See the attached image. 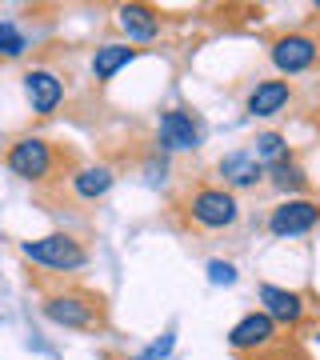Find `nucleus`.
<instances>
[{"mask_svg":"<svg viewBox=\"0 0 320 360\" xmlns=\"http://www.w3.org/2000/svg\"><path fill=\"white\" fill-rule=\"evenodd\" d=\"M316 40L312 37H300V32H293V37H281L276 44H272V65L281 68V72H305V68H312V60H316Z\"/></svg>","mask_w":320,"mask_h":360,"instance_id":"39448f33","label":"nucleus"},{"mask_svg":"<svg viewBox=\"0 0 320 360\" xmlns=\"http://www.w3.org/2000/svg\"><path fill=\"white\" fill-rule=\"evenodd\" d=\"M288 84L284 80H260L252 92H248V112L252 116H276L288 104Z\"/></svg>","mask_w":320,"mask_h":360,"instance_id":"f8f14e48","label":"nucleus"},{"mask_svg":"<svg viewBox=\"0 0 320 360\" xmlns=\"http://www.w3.org/2000/svg\"><path fill=\"white\" fill-rule=\"evenodd\" d=\"M44 316L64 324V328H89L96 321V312L84 296H52V300H44Z\"/></svg>","mask_w":320,"mask_h":360,"instance_id":"1a4fd4ad","label":"nucleus"},{"mask_svg":"<svg viewBox=\"0 0 320 360\" xmlns=\"http://www.w3.org/2000/svg\"><path fill=\"white\" fill-rule=\"evenodd\" d=\"M72 188H77V196H84V200H96V196H104L113 188V168H104V165L80 168L77 176H72Z\"/></svg>","mask_w":320,"mask_h":360,"instance_id":"2eb2a0df","label":"nucleus"},{"mask_svg":"<svg viewBox=\"0 0 320 360\" xmlns=\"http://www.w3.org/2000/svg\"><path fill=\"white\" fill-rule=\"evenodd\" d=\"M316 340H320V333H316Z\"/></svg>","mask_w":320,"mask_h":360,"instance_id":"412c9836","label":"nucleus"},{"mask_svg":"<svg viewBox=\"0 0 320 360\" xmlns=\"http://www.w3.org/2000/svg\"><path fill=\"white\" fill-rule=\"evenodd\" d=\"M316 13H320V0H316Z\"/></svg>","mask_w":320,"mask_h":360,"instance_id":"aec40b11","label":"nucleus"},{"mask_svg":"<svg viewBox=\"0 0 320 360\" xmlns=\"http://www.w3.org/2000/svg\"><path fill=\"white\" fill-rule=\"evenodd\" d=\"M25 92H28L32 112L49 116V112H56V104H60L64 84L56 80V72H49V68H32V72L25 77Z\"/></svg>","mask_w":320,"mask_h":360,"instance_id":"423d86ee","label":"nucleus"},{"mask_svg":"<svg viewBox=\"0 0 320 360\" xmlns=\"http://www.w3.org/2000/svg\"><path fill=\"white\" fill-rule=\"evenodd\" d=\"M260 304H264V316L272 324H296L305 316V300L300 292H288V288H276V284H260Z\"/></svg>","mask_w":320,"mask_h":360,"instance_id":"6e6552de","label":"nucleus"},{"mask_svg":"<svg viewBox=\"0 0 320 360\" xmlns=\"http://www.w3.org/2000/svg\"><path fill=\"white\" fill-rule=\"evenodd\" d=\"M272 336H276V324L264 316V312H248L244 321L232 324L229 333V345L236 348V352H248V348H264L272 345Z\"/></svg>","mask_w":320,"mask_h":360,"instance_id":"0eeeda50","label":"nucleus"},{"mask_svg":"<svg viewBox=\"0 0 320 360\" xmlns=\"http://www.w3.org/2000/svg\"><path fill=\"white\" fill-rule=\"evenodd\" d=\"M252 144H256L252 156L260 160V165H276V160L284 156V136H276V132H260Z\"/></svg>","mask_w":320,"mask_h":360,"instance_id":"f3484780","label":"nucleus"},{"mask_svg":"<svg viewBox=\"0 0 320 360\" xmlns=\"http://www.w3.org/2000/svg\"><path fill=\"white\" fill-rule=\"evenodd\" d=\"M269 176H272V184L281 188V193H300L308 180H305V172H300V165H293L288 156H281L276 165H269Z\"/></svg>","mask_w":320,"mask_h":360,"instance_id":"dca6fc26","label":"nucleus"},{"mask_svg":"<svg viewBox=\"0 0 320 360\" xmlns=\"http://www.w3.org/2000/svg\"><path fill=\"white\" fill-rule=\"evenodd\" d=\"M20 252H25L32 264H44V269H56V272L84 269V260H89V252H84L72 236H64V232H52V236H40V240H25Z\"/></svg>","mask_w":320,"mask_h":360,"instance_id":"f257e3e1","label":"nucleus"},{"mask_svg":"<svg viewBox=\"0 0 320 360\" xmlns=\"http://www.w3.org/2000/svg\"><path fill=\"white\" fill-rule=\"evenodd\" d=\"M220 176H224V184H232V188H256L260 176H264V165H260L252 153H229L220 160Z\"/></svg>","mask_w":320,"mask_h":360,"instance_id":"9d476101","label":"nucleus"},{"mask_svg":"<svg viewBox=\"0 0 320 360\" xmlns=\"http://www.w3.org/2000/svg\"><path fill=\"white\" fill-rule=\"evenodd\" d=\"M188 212L200 229H229L241 217V205L229 188H200V193H192Z\"/></svg>","mask_w":320,"mask_h":360,"instance_id":"f03ea898","label":"nucleus"},{"mask_svg":"<svg viewBox=\"0 0 320 360\" xmlns=\"http://www.w3.org/2000/svg\"><path fill=\"white\" fill-rule=\"evenodd\" d=\"M320 220V205L316 200H284V205L272 208L269 217V232L272 236H300V232H312Z\"/></svg>","mask_w":320,"mask_h":360,"instance_id":"7ed1b4c3","label":"nucleus"},{"mask_svg":"<svg viewBox=\"0 0 320 360\" xmlns=\"http://www.w3.org/2000/svg\"><path fill=\"white\" fill-rule=\"evenodd\" d=\"M132 56H136V49H128V44H104V49H96V56H92V77L113 80Z\"/></svg>","mask_w":320,"mask_h":360,"instance_id":"4468645a","label":"nucleus"},{"mask_svg":"<svg viewBox=\"0 0 320 360\" xmlns=\"http://www.w3.org/2000/svg\"><path fill=\"white\" fill-rule=\"evenodd\" d=\"M160 141H165V148L184 153V148H196V144H200V132H196V124H192L188 112L172 108V112L160 116Z\"/></svg>","mask_w":320,"mask_h":360,"instance_id":"9b49d317","label":"nucleus"},{"mask_svg":"<svg viewBox=\"0 0 320 360\" xmlns=\"http://www.w3.org/2000/svg\"><path fill=\"white\" fill-rule=\"evenodd\" d=\"M120 28H124L132 40H153L160 32V16L148 8V4H124L120 8Z\"/></svg>","mask_w":320,"mask_h":360,"instance_id":"ddd939ff","label":"nucleus"},{"mask_svg":"<svg viewBox=\"0 0 320 360\" xmlns=\"http://www.w3.org/2000/svg\"><path fill=\"white\" fill-rule=\"evenodd\" d=\"M8 168H13L16 176H25V180L49 176V168H52V148L40 141V136H25V141H16L13 148H8Z\"/></svg>","mask_w":320,"mask_h":360,"instance_id":"20e7f679","label":"nucleus"},{"mask_svg":"<svg viewBox=\"0 0 320 360\" xmlns=\"http://www.w3.org/2000/svg\"><path fill=\"white\" fill-rule=\"evenodd\" d=\"M208 281L212 284H232L236 281V269H232L229 260H208Z\"/></svg>","mask_w":320,"mask_h":360,"instance_id":"6ab92c4d","label":"nucleus"},{"mask_svg":"<svg viewBox=\"0 0 320 360\" xmlns=\"http://www.w3.org/2000/svg\"><path fill=\"white\" fill-rule=\"evenodd\" d=\"M25 49H28L25 32H20L13 20H0V52H4V56H20Z\"/></svg>","mask_w":320,"mask_h":360,"instance_id":"a211bd4d","label":"nucleus"}]
</instances>
